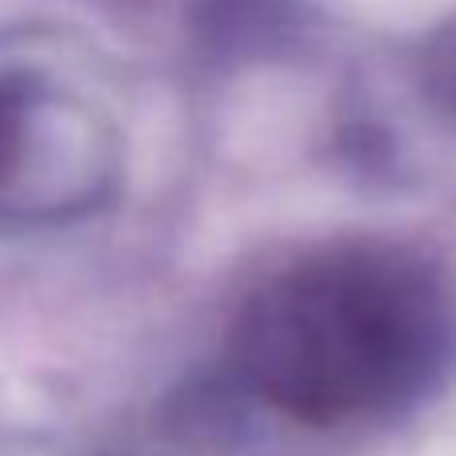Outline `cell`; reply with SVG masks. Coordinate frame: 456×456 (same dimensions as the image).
<instances>
[{"label":"cell","mask_w":456,"mask_h":456,"mask_svg":"<svg viewBox=\"0 0 456 456\" xmlns=\"http://www.w3.org/2000/svg\"><path fill=\"white\" fill-rule=\"evenodd\" d=\"M232 353L265 396L329 420L425 385L452 353V313L412 260L340 252L268 284L240 313Z\"/></svg>","instance_id":"cell-1"},{"label":"cell","mask_w":456,"mask_h":456,"mask_svg":"<svg viewBox=\"0 0 456 456\" xmlns=\"http://www.w3.org/2000/svg\"><path fill=\"white\" fill-rule=\"evenodd\" d=\"M236 417V396L228 385L205 380V385H192L168 404V428L181 436L184 444H221L232 433Z\"/></svg>","instance_id":"cell-3"},{"label":"cell","mask_w":456,"mask_h":456,"mask_svg":"<svg viewBox=\"0 0 456 456\" xmlns=\"http://www.w3.org/2000/svg\"><path fill=\"white\" fill-rule=\"evenodd\" d=\"M297 24L289 0H205L200 32L221 53H260L273 48Z\"/></svg>","instance_id":"cell-2"}]
</instances>
